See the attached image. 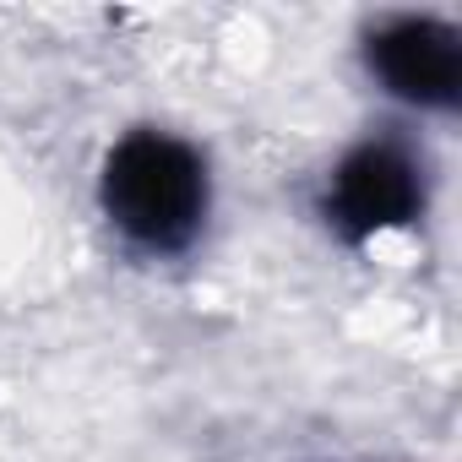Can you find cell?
<instances>
[{"label": "cell", "mask_w": 462, "mask_h": 462, "mask_svg": "<svg viewBox=\"0 0 462 462\" xmlns=\"http://www.w3.org/2000/svg\"><path fill=\"white\" fill-rule=\"evenodd\" d=\"M104 212L142 251H180L207 217V163L163 131H131L104 163Z\"/></svg>", "instance_id": "cell-1"}, {"label": "cell", "mask_w": 462, "mask_h": 462, "mask_svg": "<svg viewBox=\"0 0 462 462\" xmlns=\"http://www.w3.org/2000/svg\"><path fill=\"white\" fill-rule=\"evenodd\" d=\"M419 163L397 142H365L337 163L327 185V223L348 240H370L386 228H402L419 212Z\"/></svg>", "instance_id": "cell-2"}, {"label": "cell", "mask_w": 462, "mask_h": 462, "mask_svg": "<svg viewBox=\"0 0 462 462\" xmlns=\"http://www.w3.org/2000/svg\"><path fill=\"white\" fill-rule=\"evenodd\" d=\"M370 71L386 82V93L435 109L457 98L462 50H457V33L430 17H397L370 39Z\"/></svg>", "instance_id": "cell-3"}]
</instances>
